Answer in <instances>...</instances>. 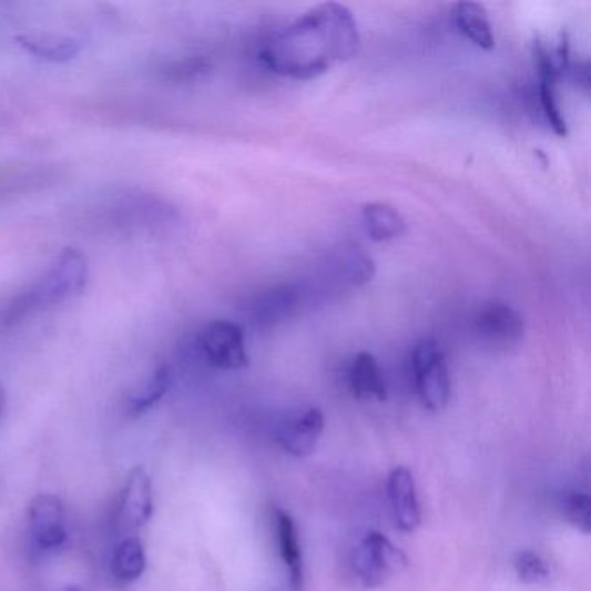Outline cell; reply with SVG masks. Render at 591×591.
<instances>
[{
    "mask_svg": "<svg viewBox=\"0 0 591 591\" xmlns=\"http://www.w3.org/2000/svg\"><path fill=\"white\" fill-rule=\"evenodd\" d=\"M359 42L353 11L338 2H325L274 37L261 52V61L276 75L313 80L353 60Z\"/></svg>",
    "mask_w": 591,
    "mask_h": 591,
    "instance_id": "1",
    "label": "cell"
},
{
    "mask_svg": "<svg viewBox=\"0 0 591 591\" xmlns=\"http://www.w3.org/2000/svg\"><path fill=\"white\" fill-rule=\"evenodd\" d=\"M88 261L82 252L67 248L35 285L6 304L0 310V326L14 325L42 307L77 297L88 285Z\"/></svg>",
    "mask_w": 591,
    "mask_h": 591,
    "instance_id": "2",
    "label": "cell"
},
{
    "mask_svg": "<svg viewBox=\"0 0 591 591\" xmlns=\"http://www.w3.org/2000/svg\"><path fill=\"white\" fill-rule=\"evenodd\" d=\"M405 553L381 532L368 531L357 538L347 556L350 578L363 588H378L405 571Z\"/></svg>",
    "mask_w": 591,
    "mask_h": 591,
    "instance_id": "3",
    "label": "cell"
},
{
    "mask_svg": "<svg viewBox=\"0 0 591 591\" xmlns=\"http://www.w3.org/2000/svg\"><path fill=\"white\" fill-rule=\"evenodd\" d=\"M411 365L421 405L430 411L445 409L451 397V380L445 350L432 338L421 340L415 347Z\"/></svg>",
    "mask_w": 591,
    "mask_h": 591,
    "instance_id": "4",
    "label": "cell"
},
{
    "mask_svg": "<svg viewBox=\"0 0 591 591\" xmlns=\"http://www.w3.org/2000/svg\"><path fill=\"white\" fill-rule=\"evenodd\" d=\"M208 365L218 369H242L248 365L245 335L236 323L215 319L203 326L196 338Z\"/></svg>",
    "mask_w": 591,
    "mask_h": 591,
    "instance_id": "5",
    "label": "cell"
},
{
    "mask_svg": "<svg viewBox=\"0 0 591 591\" xmlns=\"http://www.w3.org/2000/svg\"><path fill=\"white\" fill-rule=\"evenodd\" d=\"M29 534L40 553L63 547L67 541V512L57 495H40L30 505Z\"/></svg>",
    "mask_w": 591,
    "mask_h": 591,
    "instance_id": "6",
    "label": "cell"
},
{
    "mask_svg": "<svg viewBox=\"0 0 591 591\" xmlns=\"http://www.w3.org/2000/svg\"><path fill=\"white\" fill-rule=\"evenodd\" d=\"M477 337L495 347L516 346L526 332L524 318L505 302L486 304L473 319Z\"/></svg>",
    "mask_w": 591,
    "mask_h": 591,
    "instance_id": "7",
    "label": "cell"
},
{
    "mask_svg": "<svg viewBox=\"0 0 591 591\" xmlns=\"http://www.w3.org/2000/svg\"><path fill=\"white\" fill-rule=\"evenodd\" d=\"M153 513V492L151 480L143 467L129 473L122 495H120L119 508H116V526L122 531H137L143 528Z\"/></svg>",
    "mask_w": 591,
    "mask_h": 591,
    "instance_id": "8",
    "label": "cell"
},
{
    "mask_svg": "<svg viewBox=\"0 0 591 591\" xmlns=\"http://www.w3.org/2000/svg\"><path fill=\"white\" fill-rule=\"evenodd\" d=\"M536 68H538V92H540L541 112L548 125L559 137L568 135V122L563 116L559 98V79L563 75L556 57L540 42L536 44Z\"/></svg>",
    "mask_w": 591,
    "mask_h": 591,
    "instance_id": "9",
    "label": "cell"
},
{
    "mask_svg": "<svg viewBox=\"0 0 591 591\" xmlns=\"http://www.w3.org/2000/svg\"><path fill=\"white\" fill-rule=\"evenodd\" d=\"M325 429L322 409L310 408L279 427L276 441L292 457L304 458L316 449Z\"/></svg>",
    "mask_w": 591,
    "mask_h": 591,
    "instance_id": "10",
    "label": "cell"
},
{
    "mask_svg": "<svg viewBox=\"0 0 591 591\" xmlns=\"http://www.w3.org/2000/svg\"><path fill=\"white\" fill-rule=\"evenodd\" d=\"M389 500L397 528L403 532L417 531L421 522L417 485H415L414 473L405 467H399L390 473Z\"/></svg>",
    "mask_w": 591,
    "mask_h": 591,
    "instance_id": "11",
    "label": "cell"
},
{
    "mask_svg": "<svg viewBox=\"0 0 591 591\" xmlns=\"http://www.w3.org/2000/svg\"><path fill=\"white\" fill-rule=\"evenodd\" d=\"M300 295L294 286H274L271 291L264 292L255 298L251 306L252 319L255 325L271 326L282 323L283 319L291 318L298 307Z\"/></svg>",
    "mask_w": 591,
    "mask_h": 591,
    "instance_id": "12",
    "label": "cell"
},
{
    "mask_svg": "<svg viewBox=\"0 0 591 591\" xmlns=\"http://www.w3.org/2000/svg\"><path fill=\"white\" fill-rule=\"evenodd\" d=\"M349 389L357 399H387V385L377 359L369 353H359L347 371Z\"/></svg>",
    "mask_w": 591,
    "mask_h": 591,
    "instance_id": "13",
    "label": "cell"
},
{
    "mask_svg": "<svg viewBox=\"0 0 591 591\" xmlns=\"http://www.w3.org/2000/svg\"><path fill=\"white\" fill-rule=\"evenodd\" d=\"M278 526L279 556L288 572V583L294 591L304 590V559H302L300 541H298L297 526L288 513L276 512Z\"/></svg>",
    "mask_w": 591,
    "mask_h": 591,
    "instance_id": "14",
    "label": "cell"
},
{
    "mask_svg": "<svg viewBox=\"0 0 591 591\" xmlns=\"http://www.w3.org/2000/svg\"><path fill=\"white\" fill-rule=\"evenodd\" d=\"M18 44L30 52L39 60L48 63H67L79 57L82 51V42L72 37L54 35V33H44V35H20Z\"/></svg>",
    "mask_w": 591,
    "mask_h": 591,
    "instance_id": "15",
    "label": "cell"
},
{
    "mask_svg": "<svg viewBox=\"0 0 591 591\" xmlns=\"http://www.w3.org/2000/svg\"><path fill=\"white\" fill-rule=\"evenodd\" d=\"M363 226L366 235L377 243L390 242L406 233V221L401 212L389 203H368L363 207Z\"/></svg>",
    "mask_w": 591,
    "mask_h": 591,
    "instance_id": "16",
    "label": "cell"
},
{
    "mask_svg": "<svg viewBox=\"0 0 591 591\" xmlns=\"http://www.w3.org/2000/svg\"><path fill=\"white\" fill-rule=\"evenodd\" d=\"M455 21L458 30L477 48L485 51L495 48V33L485 6L479 2H460L455 6Z\"/></svg>",
    "mask_w": 591,
    "mask_h": 591,
    "instance_id": "17",
    "label": "cell"
},
{
    "mask_svg": "<svg viewBox=\"0 0 591 591\" xmlns=\"http://www.w3.org/2000/svg\"><path fill=\"white\" fill-rule=\"evenodd\" d=\"M146 571V553L140 538H125L115 548L112 559V574L116 583L131 584Z\"/></svg>",
    "mask_w": 591,
    "mask_h": 591,
    "instance_id": "18",
    "label": "cell"
},
{
    "mask_svg": "<svg viewBox=\"0 0 591 591\" xmlns=\"http://www.w3.org/2000/svg\"><path fill=\"white\" fill-rule=\"evenodd\" d=\"M169 387H171V369L167 366H162L147 378L146 384L140 390L132 394L128 403V414L131 417L146 414L167 394Z\"/></svg>",
    "mask_w": 591,
    "mask_h": 591,
    "instance_id": "19",
    "label": "cell"
},
{
    "mask_svg": "<svg viewBox=\"0 0 591 591\" xmlns=\"http://www.w3.org/2000/svg\"><path fill=\"white\" fill-rule=\"evenodd\" d=\"M559 510L563 519L578 531L584 534L591 531V500L584 492H562L559 498Z\"/></svg>",
    "mask_w": 591,
    "mask_h": 591,
    "instance_id": "20",
    "label": "cell"
},
{
    "mask_svg": "<svg viewBox=\"0 0 591 591\" xmlns=\"http://www.w3.org/2000/svg\"><path fill=\"white\" fill-rule=\"evenodd\" d=\"M513 568H516L517 575L522 583H543L550 575L544 560L531 550L517 553L516 559H513Z\"/></svg>",
    "mask_w": 591,
    "mask_h": 591,
    "instance_id": "21",
    "label": "cell"
},
{
    "mask_svg": "<svg viewBox=\"0 0 591 591\" xmlns=\"http://www.w3.org/2000/svg\"><path fill=\"white\" fill-rule=\"evenodd\" d=\"M344 276L350 285L361 286L371 282L375 276V264L368 255L353 251L344 258Z\"/></svg>",
    "mask_w": 591,
    "mask_h": 591,
    "instance_id": "22",
    "label": "cell"
},
{
    "mask_svg": "<svg viewBox=\"0 0 591 591\" xmlns=\"http://www.w3.org/2000/svg\"><path fill=\"white\" fill-rule=\"evenodd\" d=\"M68 591H79L77 588H68Z\"/></svg>",
    "mask_w": 591,
    "mask_h": 591,
    "instance_id": "23",
    "label": "cell"
}]
</instances>
